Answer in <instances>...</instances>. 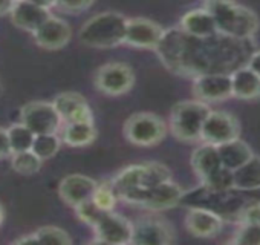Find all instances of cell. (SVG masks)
<instances>
[{
	"label": "cell",
	"instance_id": "cell-1",
	"mask_svg": "<svg viewBox=\"0 0 260 245\" xmlns=\"http://www.w3.org/2000/svg\"><path fill=\"white\" fill-rule=\"evenodd\" d=\"M156 52L170 71L194 78L204 74H233L246 66L252 55L249 40L220 33L211 37H194L184 29H167Z\"/></svg>",
	"mask_w": 260,
	"mask_h": 245
},
{
	"label": "cell",
	"instance_id": "cell-2",
	"mask_svg": "<svg viewBox=\"0 0 260 245\" xmlns=\"http://www.w3.org/2000/svg\"><path fill=\"white\" fill-rule=\"evenodd\" d=\"M205 8L214 17L217 31L223 36L249 40L258 29L257 16L234 0H207Z\"/></svg>",
	"mask_w": 260,
	"mask_h": 245
},
{
	"label": "cell",
	"instance_id": "cell-3",
	"mask_svg": "<svg viewBox=\"0 0 260 245\" xmlns=\"http://www.w3.org/2000/svg\"><path fill=\"white\" fill-rule=\"evenodd\" d=\"M127 22L122 14L115 11L100 13L90 17L80 29L78 39L84 46L95 49H109L124 43Z\"/></svg>",
	"mask_w": 260,
	"mask_h": 245
},
{
	"label": "cell",
	"instance_id": "cell-4",
	"mask_svg": "<svg viewBox=\"0 0 260 245\" xmlns=\"http://www.w3.org/2000/svg\"><path fill=\"white\" fill-rule=\"evenodd\" d=\"M210 112L211 110L207 106V103L199 100L176 103L170 115L172 134L175 135V138L185 143H193L201 140L204 122Z\"/></svg>",
	"mask_w": 260,
	"mask_h": 245
},
{
	"label": "cell",
	"instance_id": "cell-5",
	"mask_svg": "<svg viewBox=\"0 0 260 245\" xmlns=\"http://www.w3.org/2000/svg\"><path fill=\"white\" fill-rule=\"evenodd\" d=\"M184 198V190L172 179L150 189H135L125 192L119 199L150 210H169L176 207Z\"/></svg>",
	"mask_w": 260,
	"mask_h": 245
},
{
	"label": "cell",
	"instance_id": "cell-6",
	"mask_svg": "<svg viewBox=\"0 0 260 245\" xmlns=\"http://www.w3.org/2000/svg\"><path fill=\"white\" fill-rule=\"evenodd\" d=\"M167 134L166 122L152 112H138L124 125V137L138 147H152L159 144Z\"/></svg>",
	"mask_w": 260,
	"mask_h": 245
},
{
	"label": "cell",
	"instance_id": "cell-7",
	"mask_svg": "<svg viewBox=\"0 0 260 245\" xmlns=\"http://www.w3.org/2000/svg\"><path fill=\"white\" fill-rule=\"evenodd\" d=\"M95 87L109 97H119L134 87L135 74L134 69L121 62H110L103 65L93 78Z\"/></svg>",
	"mask_w": 260,
	"mask_h": 245
},
{
	"label": "cell",
	"instance_id": "cell-8",
	"mask_svg": "<svg viewBox=\"0 0 260 245\" xmlns=\"http://www.w3.org/2000/svg\"><path fill=\"white\" fill-rule=\"evenodd\" d=\"M20 121L36 135L57 134L61 126V116L54 103L29 101L20 109Z\"/></svg>",
	"mask_w": 260,
	"mask_h": 245
},
{
	"label": "cell",
	"instance_id": "cell-9",
	"mask_svg": "<svg viewBox=\"0 0 260 245\" xmlns=\"http://www.w3.org/2000/svg\"><path fill=\"white\" fill-rule=\"evenodd\" d=\"M240 126L234 115L223 110H211L205 118L201 140L208 144H223L226 141L239 138Z\"/></svg>",
	"mask_w": 260,
	"mask_h": 245
},
{
	"label": "cell",
	"instance_id": "cell-10",
	"mask_svg": "<svg viewBox=\"0 0 260 245\" xmlns=\"http://www.w3.org/2000/svg\"><path fill=\"white\" fill-rule=\"evenodd\" d=\"M93 230L95 242L100 243H128L134 236V224L113 211H106Z\"/></svg>",
	"mask_w": 260,
	"mask_h": 245
},
{
	"label": "cell",
	"instance_id": "cell-11",
	"mask_svg": "<svg viewBox=\"0 0 260 245\" xmlns=\"http://www.w3.org/2000/svg\"><path fill=\"white\" fill-rule=\"evenodd\" d=\"M164 34L166 29L153 20L143 17L128 19L124 43L140 49H156Z\"/></svg>",
	"mask_w": 260,
	"mask_h": 245
},
{
	"label": "cell",
	"instance_id": "cell-12",
	"mask_svg": "<svg viewBox=\"0 0 260 245\" xmlns=\"http://www.w3.org/2000/svg\"><path fill=\"white\" fill-rule=\"evenodd\" d=\"M193 94L204 103L225 101L233 97L231 74H204L194 78Z\"/></svg>",
	"mask_w": 260,
	"mask_h": 245
},
{
	"label": "cell",
	"instance_id": "cell-13",
	"mask_svg": "<svg viewBox=\"0 0 260 245\" xmlns=\"http://www.w3.org/2000/svg\"><path fill=\"white\" fill-rule=\"evenodd\" d=\"M98 182L86 175L72 173L64 176L58 184V196L64 204L75 208L93 198Z\"/></svg>",
	"mask_w": 260,
	"mask_h": 245
},
{
	"label": "cell",
	"instance_id": "cell-14",
	"mask_svg": "<svg viewBox=\"0 0 260 245\" xmlns=\"http://www.w3.org/2000/svg\"><path fill=\"white\" fill-rule=\"evenodd\" d=\"M34 42L46 51H58L63 49L72 37V29L60 17L51 16L34 34Z\"/></svg>",
	"mask_w": 260,
	"mask_h": 245
},
{
	"label": "cell",
	"instance_id": "cell-15",
	"mask_svg": "<svg viewBox=\"0 0 260 245\" xmlns=\"http://www.w3.org/2000/svg\"><path fill=\"white\" fill-rule=\"evenodd\" d=\"M8 16L14 26L34 34L52 14L49 13V10L39 7L29 0H17Z\"/></svg>",
	"mask_w": 260,
	"mask_h": 245
},
{
	"label": "cell",
	"instance_id": "cell-16",
	"mask_svg": "<svg viewBox=\"0 0 260 245\" xmlns=\"http://www.w3.org/2000/svg\"><path fill=\"white\" fill-rule=\"evenodd\" d=\"M222 225V218L214 210L205 207H193L185 216V228L196 237H214L220 233Z\"/></svg>",
	"mask_w": 260,
	"mask_h": 245
},
{
	"label": "cell",
	"instance_id": "cell-17",
	"mask_svg": "<svg viewBox=\"0 0 260 245\" xmlns=\"http://www.w3.org/2000/svg\"><path fill=\"white\" fill-rule=\"evenodd\" d=\"M52 103L64 122L93 121L87 100L78 92H61L54 98Z\"/></svg>",
	"mask_w": 260,
	"mask_h": 245
},
{
	"label": "cell",
	"instance_id": "cell-18",
	"mask_svg": "<svg viewBox=\"0 0 260 245\" xmlns=\"http://www.w3.org/2000/svg\"><path fill=\"white\" fill-rule=\"evenodd\" d=\"M173 240V230L159 219H143L134 224L132 243L138 245H164Z\"/></svg>",
	"mask_w": 260,
	"mask_h": 245
},
{
	"label": "cell",
	"instance_id": "cell-19",
	"mask_svg": "<svg viewBox=\"0 0 260 245\" xmlns=\"http://www.w3.org/2000/svg\"><path fill=\"white\" fill-rule=\"evenodd\" d=\"M191 166L194 173L201 178L202 184H207L211 181L219 172H222L225 167L222 164L217 146L204 143V146L198 147L191 155Z\"/></svg>",
	"mask_w": 260,
	"mask_h": 245
},
{
	"label": "cell",
	"instance_id": "cell-20",
	"mask_svg": "<svg viewBox=\"0 0 260 245\" xmlns=\"http://www.w3.org/2000/svg\"><path fill=\"white\" fill-rule=\"evenodd\" d=\"M181 29L194 37H211L214 34H219L214 17L207 8L188 11L181 19Z\"/></svg>",
	"mask_w": 260,
	"mask_h": 245
},
{
	"label": "cell",
	"instance_id": "cell-21",
	"mask_svg": "<svg viewBox=\"0 0 260 245\" xmlns=\"http://www.w3.org/2000/svg\"><path fill=\"white\" fill-rule=\"evenodd\" d=\"M233 97L239 100H255L260 97V77L246 65L231 74Z\"/></svg>",
	"mask_w": 260,
	"mask_h": 245
},
{
	"label": "cell",
	"instance_id": "cell-22",
	"mask_svg": "<svg viewBox=\"0 0 260 245\" xmlns=\"http://www.w3.org/2000/svg\"><path fill=\"white\" fill-rule=\"evenodd\" d=\"M96 138V129L93 126V121H74L66 122L61 141L71 147H86L92 144Z\"/></svg>",
	"mask_w": 260,
	"mask_h": 245
},
{
	"label": "cell",
	"instance_id": "cell-23",
	"mask_svg": "<svg viewBox=\"0 0 260 245\" xmlns=\"http://www.w3.org/2000/svg\"><path fill=\"white\" fill-rule=\"evenodd\" d=\"M217 150H219L223 167H226L230 170L239 169L248 160H251L252 155H254L251 147L245 141H242L240 138H236V140L226 141L223 144H219Z\"/></svg>",
	"mask_w": 260,
	"mask_h": 245
},
{
	"label": "cell",
	"instance_id": "cell-24",
	"mask_svg": "<svg viewBox=\"0 0 260 245\" xmlns=\"http://www.w3.org/2000/svg\"><path fill=\"white\" fill-rule=\"evenodd\" d=\"M233 189L257 190L260 189V157L252 155L243 166L233 170Z\"/></svg>",
	"mask_w": 260,
	"mask_h": 245
},
{
	"label": "cell",
	"instance_id": "cell-25",
	"mask_svg": "<svg viewBox=\"0 0 260 245\" xmlns=\"http://www.w3.org/2000/svg\"><path fill=\"white\" fill-rule=\"evenodd\" d=\"M10 160H11V169L16 173L23 175V176H31V175L39 173L43 164V160L37 157L32 150L13 154Z\"/></svg>",
	"mask_w": 260,
	"mask_h": 245
},
{
	"label": "cell",
	"instance_id": "cell-26",
	"mask_svg": "<svg viewBox=\"0 0 260 245\" xmlns=\"http://www.w3.org/2000/svg\"><path fill=\"white\" fill-rule=\"evenodd\" d=\"M8 138H10L13 154H19V152H26L32 149L36 134L20 121L8 128Z\"/></svg>",
	"mask_w": 260,
	"mask_h": 245
},
{
	"label": "cell",
	"instance_id": "cell-27",
	"mask_svg": "<svg viewBox=\"0 0 260 245\" xmlns=\"http://www.w3.org/2000/svg\"><path fill=\"white\" fill-rule=\"evenodd\" d=\"M60 147H61V138L57 134H43V135H36L31 150L43 161H46L55 157Z\"/></svg>",
	"mask_w": 260,
	"mask_h": 245
},
{
	"label": "cell",
	"instance_id": "cell-28",
	"mask_svg": "<svg viewBox=\"0 0 260 245\" xmlns=\"http://www.w3.org/2000/svg\"><path fill=\"white\" fill-rule=\"evenodd\" d=\"M36 239L39 243H60V245H69L72 243V237L69 233L60 227L55 225H45L34 231Z\"/></svg>",
	"mask_w": 260,
	"mask_h": 245
},
{
	"label": "cell",
	"instance_id": "cell-29",
	"mask_svg": "<svg viewBox=\"0 0 260 245\" xmlns=\"http://www.w3.org/2000/svg\"><path fill=\"white\" fill-rule=\"evenodd\" d=\"M95 204L104 210V211H113V207L118 201V195L112 186V182H101L98 184L95 193H93V198Z\"/></svg>",
	"mask_w": 260,
	"mask_h": 245
},
{
	"label": "cell",
	"instance_id": "cell-30",
	"mask_svg": "<svg viewBox=\"0 0 260 245\" xmlns=\"http://www.w3.org/2000/svg\"><path fill=\"white\" fill-rule=\"evenodd\" d=\"M233 242L237 245H260V222L243 221Z\"/></svg>",
	"mask_w": 260,
	"mask_h": 245
},
{
	"label": "cell",
	"instance_id": "cell-31",
	"mask_svg": "<svg viewBox=\"0 0 260 245\" xmlns=\"http://www.w3.org/2000/svg\"><path fill=\"white\" fill-rule=\"evenodd\" d=\"M74 210H75V213H77V218H78L81 222L90 225L92 228L98 224V221H100V219L103 218V215L106 213L104 210H101V208L95 204L93 199H89V201L80 204V205L75 207Z\"/></svg>",
	"mask_w": 260,
	"mask_h": 245
},
{
	"label": "cell",
	"instance_id": "cell-32",
	"mask_svg": "<svg viewBox=\"0 0 260 245\" xmlns=\"http://www.w3.org/2000/svg\"><path fill=\"white\" fill-rule=\"evenodd\" d=\"M95 0H57V7L69 14H78L89 10Z\"/></svg>",
	"mask_w": 260,
	"mask_h": 245
},
{
	"label": "cell",
	"instance_id": "cell-33",
	"mask_svg": "<svg viewBox=\"0 0 260 245\" xmlns=\"http://www.w3.org/2000/svg\"><path fill=\"white\" fill-rule=\"evenodd\" d=\"M13 155L10 138H8V129L0 128V161L7 160Z\"/></svg>",
	"mask_w": 260,
	"mask_h": 245
},
{
	"label": "cell",
	"instance_id": "cell-34",
	"mask_svg": "<svg viewBox=\"0 0 260 245\" xmlns=\"http://www.w3.org/2000/svg\"><path fill=\"white\" fill-rule=\"evenodd\" d=\"M243 221H251V222H260V204L251 205L245 210L243 213Z\"/></svg>",
	"mask_w": 260,
	"mask_h": 245
},
{
	"label": "cell",
	"instance_id": "cell-35",
	"mask_svg": "<svg viewBox=\"0 0 260 245\" xmlns=\"http://www.w3.org/2000/svg\"><path fill=\"white\" fill-rule=\"evenodd\" d=\"M248 66L260 77V51L252 52V55H251L249 60H248Z\"/></svg>",
	"mask_w": 260,
	"mask_h": 245
},
{
	"label": "cell",
	"instance_id": "cell-36",
	"mask_svg": "<svg viewBox=\"0 0 260 245\" xmlns=\"http://www.w3.org/2000/svg\"><path fill=\"white\" fill-rule=\"evenodd\" d=\"M14 4H16V0H0V17L10 14Z\"/></svg>",
	"mask_w": 260,
	"mask_h": 245
},
{
	"label": "cell",
	"instance_id": "cell-37",
	"mask_svg": "<svg viewBox=\"0 0 260 245\" xmlns=\"http://www.w3.org/2000/svg\"><path fill=\"white\" fill-rule=\"evenodd\" d=\"M32 242L39 243V242H37V239H36V234H34V233L25 234V236H22V237H19V239L13 240V243H32Z\"/></svg>",
	"mask_w": 260,
	"mask_h": 245
},
{
	"label": "cell",
	"instance_id": "cell-38",
	"mask_svg": "<svg viewBox=\"0 0 260 245\" xmlns=\"http://www.w3.org/2000/svg\"><path fill=\"white\" fill-rule=\"evenodd\" d=\"M29 2L39 5V7H43L46 10L52 8V7H57V0H29Z\"/></svg>",
	"mask_w": 260,
	"mask_h": 245
},
{
	"label": "cell",
	"instance_id": "cell-39",
	"mask_svg": "<svg viewBox=\"0 0 260 245\" xmlns=\"http://www.w3.org/2000/svg\"><path fill=\"white\" fill-rule=\"evenodd\" d=\"M4 221H5V208L2 204H0V225L4 224Z\"/></svg>",
	"mask_w": 260,
	"mask_h": 245
},
{
	"label": "cell",
	"instance_id": "cell-40",
	"mask_svg": "<svg viewBox=\"0 0 260 245\" xmlns=\"http://www.w3.org/2000/svg\"><path fill=\"white\" fill-rule=\"evenodd\" d=\"M2 92H4V86H2V83H0V95H2Z\"/></svg>",
	"mask_w": 260,
	"mask_h": 245
},
{
	"label": "cell",
	"instance_id": "cell-41",
	"mask_svg": "<svg viewBox=\"0 0 260 245\" xmlns=\"http://www.w3.org/2000/svg\"><path fill=\"white\" fill-rule=\"evenodd\" d=\"M16 2H17V0H16Z\"/></svg>",
	"mask_w": 260,
	"mask_h": 245
}]
</instances>
